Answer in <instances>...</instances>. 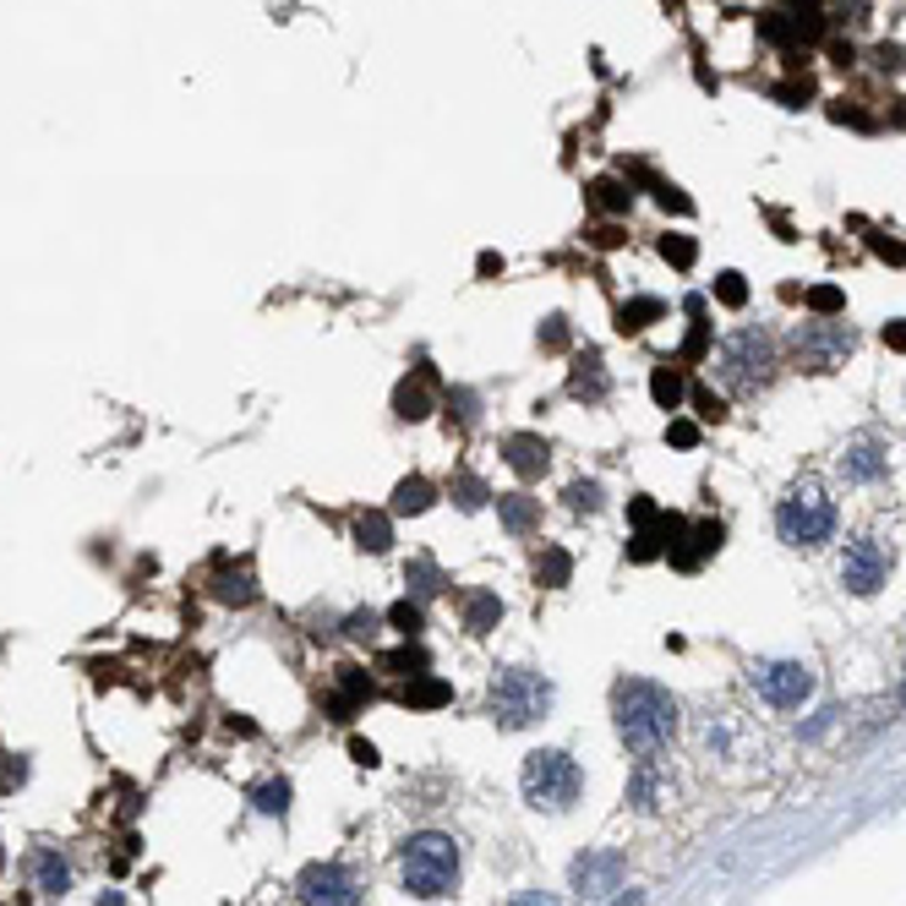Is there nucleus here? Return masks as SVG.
<instances>
[{
	"label": "nucleus",
	"instance_id": "obj_47",
	"mask_svg": "<svg viewBox=\"0 0 906 906\" xmlns=\"http://www.w3.org/2000/svg\"><path fill=\"white\" fill-rule=\"evenodd\" d=\"M509 906H563V902H557V896H546V890H519Z\"/></svg>",
	"mask_w": 906,
	"mask_h": 906
},
{
	"label": "nucleus",
	"instance_id": "obj_50",
	"mask_svg": "<svg viewBox=\"0 0 906 906\" xmlns=\"http://www.w3.org/2000/svg\"><path fill=\"white\" fill-rule=\"evenodd\" d=\"M874 252H879L885 262H906V246H902V241H874Z\"/></svg>",
	"mask_w": 906,
	"mask_h": 906
},
{
	"label": "nucleus",
	"instance_id": "obj_48",
	"mask_svg": "<svg viewBox=\"0 0 906 906\" xmlns=\"http://www.w3.org/2000/svg\"><path fill=\"white\" fill-rule=\"evenodd\" d=\"M661 208H677V213H688L694 202H688V197L677 192V187H661Z\"/></svg>",
	"mask_w": 906,
	"mask_h": 906
},
{
	"label": "nucleus",
	"instance_id": "obj_38",
	"mask_svg": "<svg viewBox=\"0 0 906 906\" xmlns=\"http://www.w3.org/2000/svg\"><path fill=\"white\" fill-rule=\"evenodd\" d=\"M383 672L421 677V672H432V661H426V650H393V655H383Z\"/></svg>",
	"mask_w": 906,
	"mask_h": 906
},
{
	"label": "nucleus",
	"instance_id": "obj_22",
	"mask_svg": "<svg viewBox=\"0 0 906 906\" xmlns=\"http://www.w3.org/2000/svg\"><path fill=\"white\" fill-rule=\"evenodd\" d=\"M449 497L459 503V514H481V509L492 503V486H486L475 470H459V475L449 481Z\"/></svg>",
	"mask_w": 906,
	"mask_h": 906
},
{
	"label": "nucleus",
	"instance_id": "obj_42",
	"mask_svg": "<svg viewBox=\"0 0 906 906\" xmlns=\"http://www.w3.org/2000/svg\"><path fill=\"white\" fill-rule=\"evenodd\" d=\"M759 33H765L771 44H792V39H803L797 22H786V17H759Z\"/></svg>",
	"mask_w": 906,
	"mask_h": 906
},
{
	"label": "nucleus",
	"instance_id": "obj_32",
	"mask_svg": "<svg viewBox=\"0 0 906 906\" xmlns=\"http://www.w3.org/2000/svg\"><path fill=\"white\" fill-rule=\"evenodd\" d=\"M590 202H595L601 213H628V208H634V192H628L623 181H595V187H590Z\"/></svg>",
	"mask_w": 906,
	"mask_h": 906
},
{
	"label": "nucleus",
	"instance_id": "obj_45",
	"mask_svg": "<svg viewBox=\"0 0 906 906\" xmlns=\"http://www.w3.org/2000/svg\"><path fill=\"white\" fill-rule=\"evenodd\" d=\"M776 99L781 104H808V99H814V82H808V77H803V82L792 77V82H781L776 88Z\"/></svg>",
	"mask_w": 906,
	"mask_h": 906
},
{
	"label": "nucleus",
	"instance_id": "obj_7",
	"mask_svg": "<svg viewBox=\"0 0 906 906\" xmlns=\"http://www.w3.org/2000/svg\"><path fill=\"white\" fill-rule=\"evenodd\" d=\"M852 350H857V333L846 323H797V333H792L797 372H836Z\"/></svg>",
	"mask_w": 906,
	"mask_h": 906
},
{
	"label": "nucleus",
	"instance_id": "obj_37",
	"mask_svg": "<svg viewBox=\"0 0 906 906\" xmlns=\"http://www.w3.org/2000/svg\"><path fill=\"white\" fill-rule=\"evenodd\" d=\"M563 497H568L574 514H601V503H606V497H601V481H574Z\"/></svg>",
	"mask_w": 906,
	"mask_h": 906
},
{
	"label": "nucleus",
	"instance_id": "obj_31",
	"mask_svg": "<svg viewBox=\"0 0 906 906\" xmlns=\"http://www.w3.org/2000/svg\"><path fill=\"white\" fill-rule=\"evenodd\" d=\"M389 623L404 634V640H421V628H426V606H421L415 595H404V601H393L389 606Z\"/></svg>",
	"mask_w": 906,
	"mask_h": 906
},
{
	"label": "nucleus",
	"instance_id": "obj_30",
	"mask_svg": "<svg viewBox=\"0 0 906 906\" xmlns=\"http://www.w3.org/2000/svg\"><path fill=\"white\" fill-rule=\"evenodd\" d=\"M252 808H258V814H273V819H284V814H290V781L284 776L258 781V786H252Z\"/></svg>",
	"mask_w": 906,
	"mask_h": 906
},
{
	"label": "nucleus",
	"instance_id": "obj_19",
	"mask_svg": "<svg viewBox=\"0 0 906 906\" xmlns=\"http://www.w3.org/2000/svg\"><path fill=\"white\" fill-rule=\"evenodd\" d=\"M432 503H437V486H432L426 475H404V481L393 486V514H399V519H404V514H410V519L426 514Z\"/></svg>",
	"mask_w": 906,
	"mask_h": 906
},
{
	"label": "nucleus",
	"instance_id": "obj_52",
	"mask_svg": "<svg viewBox=\"0 0 906 906\" xmlns=\"http://www.w3.org/2000/svg\"><path fill=\"white\" fill-rule=\"evenodd\" d=\"M475 268L492 279V273H503V258H497V252H481V262H475Z\"/></svg>",
	"mask_w": 906,
	"mask_h": 906
},
{
	"label": "nucleus",
	"instance_id": "obj_46",
	"mask_svg": "<svg viewBox=\"0 0 906 906\" xmlns=\"http://www.w3.org/2000/svg\"><path fill=\"white\" fill-rule=\"evenodd\" d=\"M628 519H634V530H650L661 514H655V503H650V497H634V503H628Z\"/></svg>",
	"mask_w": 906,
	"mask_h": 906
},
{
	"label": "nucleus",
	"instance_id": "obj_54",
	"mask_svg": "<svg viewBox=\"0 0 906 906\" xmlns=\"http://www.w3.org/2000/svg\"><path fill=\"white\" fill-rule=\"evenodd\" d=\"M99 906H121V896H99Z\"/></svg>",
	"mask_w": 906,
	"mask_h": 906
},
{
	"label": "nucleus",
	"instance_id": "obj_25",
	"mask_svg": "<svg viewBox=\"0 0 906 906\" xmlns=\"http://www.w3.org/2000/svg\"><path fill=\"white\" fill-rule=\"evenodd\" d=\"M650 399H655L661 410H683V399H688V389H683V372H677L672 361L650 372Z\"/></svg>",
	"mask_w": 906,
	"mask_h": 906
},
{
	"label": "nucleus",
	"instance_id": "obj_16",
	"mask_svg": "<svg viewBox=\"0 0 906 906\" xmlns=\"http://www.w3.org/2000/svg\"><path fill=\"white\" fill-rule=\"evenodd\" d=\"M497 519L509 535H530V530H541V503L530 492H497Z\"/></svg>",
	"mask_w": 906,
	"mask_h": 906
},
{
	"label": "nucleus",
	"instance_id": "obj_21",
	"mask_svg": "<svg viewBox=\"0 0 906 906\" xmlns=\"http://www.w3.org/2000/svg\"><path fill=\"white\" fill-rule=\"evenodd\" d=\"M350 535H355V546H361V552L383 557V552L393 546V519L389 514H355V530H350Z\"/></svg>",
	"mask_w": 906,
	"mask_h": 906
},
{
	"label": "nucleus",
	"instance_id": "obj_1",
	"mask_svg": "<svg viewBox=\"0 0 906 906\" xmlns=\"http://www.w3.org/2000/svg\"><path fill=\"white\" fill-rule=\"evenodd\" d=\"M612 721H617V737L634 759H655L672 737H677V699L645 683V677H623L612 688Z\"/></svg>",
	"mask_w": 906,
	"mask_h": 906
},
{
	"label": "nucleus",
	"instance_id": "obj_12",
	"mask_svg": "<svg viewBox=\"0 0 906 906\" xmlns=\"http://www.w3.org/2000/svg\"><path fill=\"white\" fill-rule=\"evenodd\" d=\"M503 464L514 470L519 481H541L552 470V449H546L541 432H509L503 437Z\"/></svg>",
	"mask_w": 906,
	"mask_h": 906
},
{
	"label": "nucleus",
	"instance_id": "obj_23",
	"mask_svg": "<svg viewBox=\"0 0 906 906\" xmlns=\"http://www.w3.org/2000/svg\"><path fill=\"white\" fill-rule=\"evenodd\" d=\"M404 584H410V595H415V601H432V595H443V590H449V574H443L432 557H415V563L404 568Z\"/></svg>",
	"mask_w": 906,
	"mask_h": 906
},
{
	"label": "nucleus",
	"instance_id": "obj_9",
	"mask_svg": "<svg viewBox=\"0 0 906 906\" xmlns=\"http://www.w3.org/2000/svg\"><path fill=\"white\" fill-rule=\"evenodd\" d=\"M748 683H754L759 699L776 705V711H797V705L814 694V672H808L803 661H754Z\"/></svg>",
	"mask_w": 906,
	"mask_h": 906
},
{
	"label": "nucleus",
	"instance_id": "obj_27",
	"mask_svg": "<svg viewBox=\"0 0 906 906\" xmlns=\"http://www.w3.org/2000/svg\"><path fill=\"white\" fill-rule=\"evenodd\" d=\"M535 580L546 584V590H563V584L574 580V557H568L563 546H541V557H535Z\"/></svg>",
	"mask_w": 906,
	"mask_h": 906
},
{
	"label": "nucleus",
	"instance_id": "obj_36",
	"mask_svg": "<svg viewBox=\"0 0 906 906\" xmlns=\"http://www.w3.org/2000/svg\"><path fill=\"white\" fill-rule=\"evenodd\" d=\"M803 301H808V312H819V318H842L846 312V295L836 290V284H814Z\"/></svg>",
	"mask_w": 906,
	"mask_h": 906
},
{
	"label": "nucleus",
	"instance_id": "obj_43",
	"mask_svg": "<svg viewBox=\"0 0 906 906\" xmlns=\"http://www.w3.org/2000/svg\"><path fill=\"white\" fill-rule=\"evenodd\" d=\"M688 399H694V410H699L705 421H726V399H721V393H711V389H694V393H688Z\"/></svg>",
	"mask_w": 906,
	"mask_h": 906
},
{
	"label": "nucleus",
	"instance_id": "obj_28",
	"mask_svg": "<svg viewBox=\"0 0 906 906\" xmlns=\"http://www.w3.org/2000/svg\"><path fill=\"white\" fill-rule=\"evenodd\" d=\"M661 312H666V306H661L655 295H634V301H623V306H617V333H645Z\"/></svg>",
	"mask_w": 906,
	"mask_h": 906
},
{
	"label": "nucleus",
	"instance_id": "obj_40",
	"mask_svg": "<svg viewBox=\"0 0 906 906\" xmlns=\"http://www.w3.org/2000/svg\"><path fill=\"white\" fill-rule=\"evenodd\" d=\"M535 339H541V350H552V355H557V350H568V318H557V312H552V318L541 323V333H535Z\"/></svg>",
	"mask_w": 906,
	"mask_h": 906
},
{
	"label": "nucleus",
	"instance_id": "obj_20",
	"mask_svg": "<svg viewBox=\"0 0 906 906\" xmlns=\"http://www.w3.org/2000/svg\"><path fill=\"white\" fill-rule=\"evenodd\" d=\"M33 890H44V896H66L71 890V863L61 852H33Z\"/></svg>",
	"mask_w": 906,
	"mask_h": 906
},
{
	"label": "nucleus",
	"instance_id": "obj_18",
	"mask_svg": "<svg viewBox=\"0 0 906 906\" xmlns=\"http://www.w3.org/2000/svg\"><path fill=\"white\" fill-rule=\"evenodd\" d=\"M497 623H503L497 590H470V595H464V628H470V634H492Z\"/></svg>",
	"mask_w": 906,
	"mask_h": 906
},
{
	"label": "nucleus",
	"instance_id": "obj_29",
	"mask_svg": "<svg viewBox=\"0 0 906 906\" xmlns=\"http://www.w3.org/2000/svg\"><path fill=\"white\" fill-rule=\"evenodd\" d=\"M404 705H421V711H437V705H449L453 699V688L449 683H437L432 672H421V677H410V688L399 694Z\"/></svg>",
	"mask_w": 906,
	"mask_h": 906
},
{
	"label": "nucleus",
	"instance_id": "obj_13",
	"mask_svg": "<svg viewBox=\"0 0 906 906\" xmlns=\"http://www.w3.org/2000/svg\"><path fill=\"white\" fill-rule=\"evenodd\" d=\"M885 470H890V449H885L879 437H857V443H846L842 475L852 481V486H874V481H885Z\"/></svg>",
	"mask_w": 906,
	"mask_h": 906
},
{
	"label": "nucleus",
	"instance_id": "obj_41",
	"mask_svg": "<svg viewBox=\"0 0 906 906\" xmlns=\"http://www.w3.org/2000/svg\"><path fill=\"white\" fill-rule=\"evenodd\" d=\"M378 628H383V617H378V612H350V623H344V634H350V640H378Z\"/></svg>",
	"mask_w": 906,
	"mask_h": 906
},
{
	"label": "nucleus",
	"instance_id": "obj_39",
	"mask_svg": "<svg viewBox=\"0 0 906 906\" xmlns=\"http://www.w3.org/2000/svg\"><path fill=\"white\" fill-rule=\"evenodd\" d=\"M661 258L672 262V268H694V258H699V246H694L688 235H661Z\"/></svg>",
	"mask_w": 906,
	"mask_h": 906
},
{
	"label": "nucleus",
	"instance_id": "obj_26",
	"mask_svg": "<svg viewBox=\"0 0 906 906\" xmlns=\"http://www.w3.org/2000/svg\"><path fill=\"white\" fill-rule=\"evenodd\" d=\"M688 318H694V328H688V339H683V350H677V361H699L705 350H711V306L699 301V295H688Z\"/></svg>",
	"mask_w": 906,
	"mask_h": 906
},
{
	"label": "nucleus",
	"instance_id": "obj_35",
	"mask_svg": "<svg viewBox=\"0 0 906 906\" xmlns=\"http://www.w3.org/2000/svg\"><path fill=\"white\" fill-rule=\"evenodd\" d=\"M715 301H721V306H732V312H737V306H748V284H743V273H737V268L715 273Z\"/></svg>",
	"mask_w": 906,
	"mask_h": 906
},
{
	"label": "nucleus",
	"instance_id": "obj_15",
	"mask_svg": "<svg viewBox=\"0 0 906 906\" xmlns=\"http://www.w3.org/2000/svg\"><path fill=\"white\" fill-rule=\"evenodd\" d=\"M606 393H612V378H606L601 350H580L574 366H568V399H580V404H601Z\"/></svg>",
	"mask_w": 906,
	"mask_h": 906
},
{
	"label": "nucleus",
	"instance_id": "obj_51",
	"mask_svg": "<svg viewBox=\"0 0 906 906\" xmlns=\"http://www.w3.org/2000/svg\"><path fill=\"white\" fill-rule=\"evenodd\" d=\"M885 344H890V350H906V323H885Z\"/></svg>",
	"mask_w": 906,
	"mask_h": 906
},
{
	"label": "nucleus",
	"instance_id": "obj_2",
	"mask_svg": "<svg viewBox=\"0 0 906 906\" xmlns=\"http://www.w3.org/2000/svg\"><path fill=\"white\" fill-rule=\"evenodd\" d=\"M399 885L415 902H443L459 890V842L443 830H421L399 846Z\"/></svg>",
	"mask_w": 906,
	"mask_h": 906
},
{
	"label": "nucleus",
	"instance_id": "obj_10",
	"mask_svg": "<svg viewBox=\"0 0 906 906\" xmlns=\"http://www.w3.org/2000/svg\"><path fill=\"white\" fill-rule=\"evenodd\" d=\"M885 580H890V552H885V541H874V535L846 541V552H842V584L846 590H852V595H874Z\"/></svg>",
	"mask_w": 906,
	"mask_h": 906
},
{
	"label": "nucleus",
	"instance_id": "obj_24",
	"mask_svg": "<svg viewBox=\"0 0 906 906\" xmlns=\"http://www.w3.org/2000/svg\"><path fill=\"white\" fill-rule=\"evenodd\" d=\"M213 595L230 601V606H252V601H258V580H252V568H219Z\"/></svg>",
	"mask_w": 906,
	"mask_h": 906
},
{
	"label": "nucleus",
	"instance_id": "obj_33",
	"mask_svg": "<svg viewBox=\"0 0 906 906\" xmlns=\"http://www.w3.org/2000/svg\"><path fill=\"white\" fill-rule=\"evenodd\" d=\"M655 797H661V781H655V771H650V759H640V771H634V781H628V803L650 814Z\"/></svg>",
	"mask_w": 906,
	"mask_h": 906
},
{
	"label": "nucleus",
	"instance_id": "obj_5",
	"mask_svg": "<svg viewBox=\"0 0 906 906\" xmlns=\"http://www.w3.org/2000/svg\"><path fill=\"white\" fill-rule=\"evenodd\" d=\"M836 497L825 492V486H814V481H803V486H792L786 497L776 503V535L786 546H803V552H814V546H825L830 535H836Z\"/></svg>",
	"mask_w": 906,
	"mask_h": 906
},
{
	"label": "nucleus",
	"instance_id": "obj_44",
	"mask_svg": "<svg viewBox=\"0 0 906 906\" xmlns=\"http://www.w3.org/2000/svg\"><path fill=\"white\" fill-rule=\"evenodd\" d=\"M666 443L672 449H694L699 443V426L694 421H666Z\"/></svg>",
	"mask_w": 906,
	"mask_h": 906
},
{
	"label": "nucleus",
	"instance_id": "obj_14",
	"mask_svg": "<svg viewBox=\"0 0 906 906\" xmlns=\"http://www.w3.org/2000/svg\"><path fill=\"white\" fill-rule=\"evenodd\" d=\"M721 541H726V530H721L715 519H705V524H688V530H683V541H677L666 557H672V568L694 574L705 557H715V552H721Z\"/></svg>",
	"mask_w": 906,
	"mask_h": 906
},
{
	"label": "nucleus",
	"instance_id": "obj_53",
	"mask_svg": "<svg viewBox=\"0 0 906 906\" xmlns=\"http://www.w3.org/2000/svg\"><path fill=\"white\" fill-rule=\"evenodd\" d=\"M612 906H645V890H623V896H617Z\"/></svg>",
	"mask_w": 906,
	"mask_h": 906
},
{
	"label": "nucleus",
	"instance_id": "obj_11",
	"mask_svg": "<svg viewBox=\"0 0 906 906\" xmlns=\"http://www.w3.org/2000/svg\"><path fill=\"white\" fill-rule=\"evenodd\" d=\"M568 885L580 902H606L612 890H623V852H584L568 868Z\"/></svg>",
	"mask_w": 906,
	"mask_h": 906
},
{
	"label": "nucleus",
	"instance_id": "obj_8",
	"mask_svg": "<svg viewBox=\"0 0 906 906\" xmlns=\"http://www.w3.org/2000/svg\"><path fill=\"white\" fill-rule=\"evenodd\" d=\"M295 896H301V906H361L366 885L350 863H306L295 879Z\"/></svg>",
	"mask_w": 906,
	"mask_h": 906
},
{
	"label": "nucleus",
	"instance_id": "obj_34",
	"mask_svg": "<svg viewBox=\"0 0 906 906\" xmlns=\"http://www.w3.org/2000/svg\"><path fill=\"white\" fill-rule=\"evenodd\" d=\"M449 421H459V426H475L481 421V393L475 389H449Z\"/></svg>",
	"mask_w": 906,
	"mask_h": 906
},
{
	"label": "nucleus",
	"instance_id": "obj_49",
	"mask_svg": "<svg viewBox=\"0 0 906 906\" xmlns=\"http://www.w3.org/2000/svg\"><path fill=\"white\" fill-rule=\"evenodd\" d=\"M350 754H355V765H378V748H372L366 737H355V743H350Z\"/></svg>",
	"mask_w": 906,
	"mask_h": 906
},
{
	"label": "nucleus",
	"instance_id": "obj_6",
	"mask_svg": "<svg viewBox=\"0 0 906 906\" xmlns=\"http://www.w3.org/2000/svg\"><path fill=\"white\" fill-rule=\"evenodd\" d=\"M546 711H552V683L541 672H530V666H503L492 677V688H486V715L503 732H524Z\"/></svg>",
	"mask_w": 906,
	"mask_h": 906
},
{
	"label": "nucleus",
	"instance_id": "obj_3",
	"mask_svg": "<svg viewBox=\"0 0 906 906\" xmlns=\"http://www.w3.org/2000/svg\"><path fill=\"white\" fill-rule=\"evenodd\" d=\"M519 792L535 814H568L584 792V771L568 748H530L519 765Z\"/></svg>",
	"mask_w": 906,
	"mask_h": 906
},
{
	"label": "nucleus",
	"instance_id": "obj_4",
	"mask_svg": "<svg viewBox=\"0 0 906 906\" xmlns=\"http://www.w3.org/2000/svg\"><path fill=\"white\" fill-rule=\"evenodd\" d=\"M776 339L765 333V328H737V333H726L721 339V350H715V372H721V383L732 393H759L776 383Z\"/></svg>",
	"mask_w": 906,
	"mask_h": 906
},
{
	"label": "nucleus",
	"instance_id": "obj_55",
	"mask_svg": "<svg viewBox=\"0 0 906 906\" xmlns=\"http://www.w3.org/2000/svg\"><path fill=\"white\" fill-rule=\"evenodd\" d=\"M902 705H906V688H902Z\"/></svg>",
	"mask_w": 906,
	"mask_h": 906
},
{
	"label": "nucleus",
	"instance_id": "obj_17",
	"mask_svg": "<svg viewBox=\"0 0 906 906\" xmlns=\"http://www.w3.org/2000/svg\"><path fill=\"white\" fill-rule=\"evenodd\" d=\"M393 415H399V421H426V415H432L426 372H415V378H404V383L393 389Z\"/></svg>",
	"mask_w": 906,
	"mask_h": 906
}]
</instances>
